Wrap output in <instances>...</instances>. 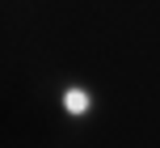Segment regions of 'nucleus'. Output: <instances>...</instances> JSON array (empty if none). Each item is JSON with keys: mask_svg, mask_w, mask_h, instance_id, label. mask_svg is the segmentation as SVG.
I'll return each instance as SVG.
<instances>
[{"mask_svg": "<svg viewBox=\"0 0 160 148\" xmlns=\"http://www.w3.org/2000/svg\"><path fill=\"white\" fill-rule=\"evenodd\" d=\"M59 110H63V119L80 123V119H88L97 110V93L80 81H68V85H59Z\"/></svg>", "mask_w": 160, "mask_h": 148, "instance_id": "nucleus-1", "label": "nucleus"}]
</instances>
